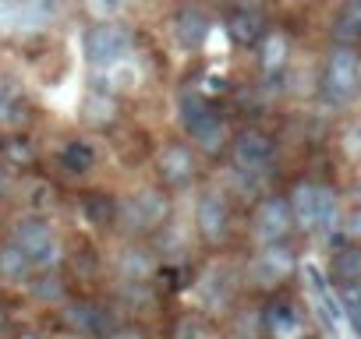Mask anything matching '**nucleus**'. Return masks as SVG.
<instances>
[{
  "label": "nucleus",
  "mask_w": 361,
  "mask_h": 339,
  "mask_svg": "<svg viewBox=\"0 0 361 339\" xmlns=\"http://www.w3.org/2000/svg\"><path fill=\"white\" fill-rule=\"evenodd\" d=\"M170 219V191L159 184H149L142 191H135L131 198L121 202L117 223L124 226V234L131 241H145L152 234H159Z\"/></svg>",
  "instance_id": "obj_1"
},
{
  "label": "nucleus",
  "mask_w": 361,
  "mask_h": 339,
  "mask_svg": "<svg viewBox=\"0 0 361 339\" xmlns=\"http://www.w3.org/2000/svg\"><path fill=\"white\" fill-rule=\"evenodd\" d=\"M361 89V46H329L322 64V96L333 106L354 103Z\"/></svg>",
  "instance_id": "obj_2"
},
{
  "label": "nucleus",
  "mask_w": 361,
  "mask_h": 339,
  "mask_svg": "<svg viewBox=\"0 0 361 339\" xmlns=\"http://www.w3.org/2000/svg\"><path fill=\"white\" fill-rule=\"evenodd\" d=\"M61 325L82 339H114L121 332V321L110 304H99L92 297H68L61 304Z\"/></svg>",
  "instance_id": "obj_3"
},
{
  "label": "nucleus",
  "mask_w": 361,
  "mask_h": 339,
  "mask_svg": "<svg viewBox=\"0 0 361 339\" xmlns=\"http://www.w3.org/2000/svg\"><path fill=\"white\" fill-rule=\"evenodd\" d=\"M294 272H298V255H294V248H290L287 241H280V244H262V248L252 255L248 269H245V283H248L252 290L276 293Z\"/></svg>",
  "instance_id": "obj_4"
},
{
  "label": "nucleus",
  "mask_w": 361,
  "mask_h": 339,
  "mask_svg": "<svg viewBox=\"0 0 361 339\" xmlns=\"http://www.w3.org/2000/svg\"><path fill=\"white\" fill-rule=\"evenodd\" d=\"M82 50H85L89 68L106 71V68H117V64H124V60L131 57L135 36H131V29L121 25V22H96V25L85 32Z\"/></svg>",
  "instance_id": "obj_5"
},
{
  "label": "nucleus",
  "mask_w": 361,
  "mask_h": 339,
  "mask_svg": "<svg viewBox=\"0 0 361 339\" xmlns=\"http://www.w3.org/2000/svg\"><path fill=\"white\" fill-rule=\"evenodd\" d=\"M195 234H199V241L209 251H216V248H224L231 241V234H234V212H231V202H227L224 191L206 188L199 195V202H195Z\"/></svg>",
  "instance_id": "obj_6"
},
{
  "label": "nucleus",
  "mask_w": 361,
  "mask_h": 339,
  "mask_svg": "<svg viewBox=\"0 0 361 339\" xmlns=\"http://www.w3.org/2000/svg\"><path fill=\"white\" fill-rule=\"evenodd\" d=\"M231 162L245 177H262L276 162V141L262 127H245L231 138Z\"/></svg>",
  "instance_id": "obj_7"
},
{
  "label": "nucleus",
  "mask_w": 361,
  "mask_h": 339,
  "mask_svg": "<svg viewBox=\"0 0 361 339\" xmlns=\"http://www.w3.org/2000/svg\"><path fill=\"white\" fill-rule=\"evenodd\" d=\"M64 15V0H0V32H43Z\"/></svg>",
  "instance_id": "obj_8"
},
{
  "label": "nucleus",
  "mask_w": 361,
  "mask_h": 339,
  "mask_svg": "<svg viewBox=\"0 0 361 339\" xmlns=\"http://www.w3.org/2000/svg\"><path fill=\"white\" fill-rule=\"evenodd\" d=\"M156 184L166 191H180L188 188L199 174V159H195V145L188 141H166L156 152Z\"/></svg>",
  "instance_id": "obj_9"
},
{
  "label": "nucleus",
  "mask_w": 361,
  "mask_h": 339,
  "mask_svg": "<svg viewBox=\"0 0 361 339\" xmlns=\"http://www.w3.org/2000/svg\"><path fill=\"white\" fill-rule=\"evenodd\" d=\"M294 212H290V202L287 195H266L259 205H255V216H252V237L255 244H280V241H290L294 234Z\"/></svg>",
  "instance_id": "obj_10"
},
{
  "label": "nucleus",
  "mask_w": 361,
  "mask_h": 339,
  "mask_svg": "<svg viewBox=\"0 0 361 339\" xmlns=\"http://www.w3.org/2000/svg\"><path fill=\"white\" fill-rule=\"evenodd\" d=\"M259 328L266 339H308V321L301 307L283 293H273L266 300V307L259 311Z\"/></svg>",
  "instance_id": "obj_11"
},
{
  "label": "nucleus",
  "mask_w": 361,
  "mask_h": 339,
  "mask_svg": "<svg viewBox=\"0 0 361 339\" xmlns=\"http://www.w3.org/2000/svg\"><path fill=\"white\" fill-rule=\"evenodd\" d=\"M11 241H18L25 251H29V258L32 255H39L47 244H54L57 241V234H54V223H50V216H43V212H25V216H18L15 223H11Z\"/></svg>",
  "instance_id": "obj_12"
},
{
  "label": "nucleus",
  "mask_w": 361,
  "mask_h": 339,
  "mask_svg": "<svg viewBox=\"0 0 361 339\" xmlns=\"http://www.w3.org/2000/svg\"><path fill=\"white\" fill-rule=\"evenodd\" d=\"M287 202H290V212H294V226L301 234H315L319 230V184L312 181H294L290 191H287Z\"/></svg>",
  "instance_id": "obj_13"
},
{
  "label": "nucleus",
  "mask_w": 361,
  "mask_h": 339,
  "mask_svg": "<svg viewBox=\"0 0 361 339\" xmlns=\"http://www.w3.org/2000/svg\"><path fill=\"white\" fill-rule=\"evenodd\" d=\"M117 272H121V279H131V283H152V276L159 272V258L142 241H128L117 258Z\"/></svg>",
  "instance_id": "obj_14"
},
{
  "label": "nucleus",
  "mask_w": 361,
  "mask_h": 339,
  "mask_svg": "<svg viewBox=\"0 0 361 339\" xmlns=\"http://www.w3.org/2000/svg\"><path fill=\"white\" fill-rule=\"evenodd\" d=\"M216 117V106L199 92V89H192V85H185L177 92V120H180V127H185V134L192 138L202 124H209Z\"/></svg>",
  "instance_id": "obj_15"
},
{
  "label": "nucleus",
  "mask_w": 361,
  "mask_h": 339,
  "mask_svg": "<svg viewBox=\"0 0 361 339\" xmlns=\"http://www.w3.org/2000/svg\"><path fill=\"white\" fill-rule=\"evenodd\" d=\"M209 18L199 11V8H180L177 15H173V36H177V43H180V50H202V43L209 39Z\"/></svg>",
  "instance_id": "obj_16"
},
{
  "label": "nucleus",
  "mask_w": 361,
  "mask_h": 339,
  "mask_svg": "<svg viewBox=\"0 0 361 339\" xmlns=\"http://www.w3.org/2000/svg\"><path fill=\"white\" fill-rule=\"evenodd\" d=\"M82 219L92 226V230H110L117 223V212H121V202L110 195V191H89L82 195Z\"/></svg>",
  "instance_id": "obj_17"
},
{
  "label": "nucleus",
  "mask_w": 361,
  "mask_h": 339,
  "mask_svg": "<svg viewBox=\"0 0 361 339\" xmlns=\"http://www.w3.org/2000/svg\"><path fill=\"white\" fill-rule=\"evenodd\" d=\"M32 258L29 251L18 244V241H0V279H8V283H29L32 279Z\"/></svg>",
  "instance_id": "obj_18"
},
{
  "label": "nucleus",
  "mask_w": 361,
  "mask_h": 339,
  "mask_svg": "<svg viewBox=\"0 0 361 339\" xmlns=\"http://www.w3.org/2000/svg\"><path fill=\"white\" fill-rule=\"evenodd\" d=\"M329 279L336 286H350V283H361V244H340L333 255H329Z\"/></svg>",
  "instance_id": "obj_19"
},
{
  "label": "nucleus",
  "mask_w": 361,
  "mask_h": 339,
  "mask_svg": "<svg viewBox=\"0 0 361 339\" xmlns=\"http://www.w3.org/2000/svg\"><path fill=\"white\" fill-rule=\"evenodd\" d=\"M227 36L234 39V46H255L266 32H262V15L248 11V8H231L227 15Z\"/></svg>",
  "instance_id": "obj_20"
},
{
  "label": "nucleus",
  "mask_w": 361,
  "mask_h": 339,
  "mask_svg": "<svg viewBox=\"0 0 361 339\" xmlns=\"http://www.w3.org/2000/svg\"><path fill=\"white\" fill-rule=\"evenodd\" d=\"M287 53H290V43H287V36L280 32V29H269L262 39H259V68H262V75H283V68H287Z\"/></svg>",
  "instance_id": "obj_21"
},
{
  "label": "nucleus",
  "mask_w": 361,
  "mask_h": 339,
  "mask_svg": "<svg viewBox=\"0 0 361 339\" xmlns=\"http://www.w3.org/2000/svg\"><path fill=\"white\" fill-rule=\"evenodd\" d=\"M333 43L361 46V0H343V8L333 18Z\"/></svg>",
  "instance_id": "obj_22"
},
{
  "label": "nucleus",
  "mask_w": 361,
  "mask_h": 339,
  "mask_svg": "<svg viewBox=\"0 0 361 339\" xmlns=\"http://www.w3.org/2000/svg\"><path fill=\"white\" fill-rule=\"evenodd\" d=\"M29 293H32V300H39V304H47V307H61V304L68 300V283H64L61 269H57V272H32Z\"/></svg>",
  "instance_id": "obj_23"
},
{
  "label": "nucleus",
  "mask_w": 361,
  "mask_h": 339,
  "mask_svg": "<svg viewBox=\"0 0 361 339\" xmlns=\"http://www.w3.org/2000/svg\"><path fill=\"white\" fill-rule=\"evenodd\" d=\"M57 159H61V170H68L71 177H85V174H92V166H96V148L89 141H82V138H71V141H64Z\"/></svg>",
  "instance_id": "obj_24"
},
{
  "label": "nucleus",
  "mask_w": 361,
  "mask_h": 339,
  "mask_svg": "<svg viewBox=\"0 0 361 339\" xmlns=\"http://www.w3.org/2000/svg\"><path fill=\"white\" fill-rule=\"evenodd\" d=\"M192 145H195L199 152H206V155H220V152H227V148H231V134H227L224 117L216 113L209 124H202V127L192 134Z\"/></svg>",
  "instance_id": "obj_25"
},
{
  "label": "nucleus",
  "mask_w": 361,
  "mask_h": 339,
  "mask_svg": "<svg viewBox=\"0 0 361 339\" xmlns=\"http://www.w3.org/2000/svg\"><path fill=\"white\" fill-rule=\"evenodd\" d=\"M0 155H4V162L11 170H32L39 162V152H36L32 138H25V134H8L4 145H0Z\"/></svg>",
  "instance_id": "obj_26"
},
{
  "label": "nucleus",
  "mask_w": 361,
  "mask_h": 339,
  "mask_svg": "<svg viewBox=\"0 0 361 339\" xmlns=\"http://www.w3.org/2000/svg\"><path fill=\"white\" fill-rule=\"evenodd\" d=\"M25 110H29V106H25V99L15 92V85L0 78V124L11 127V131L25 127V120H29V113H25Z\"/></svg>",
  "instance_id": "obj_27"
},
{
  "label": "nucleus",
  "mask_w": 361,
  "mask_h": 339,
  "mask_svg": "<svg viewBox=\"0 0 361 339\" xmlns=\"http://www.w3.org/2000/svg\"><path fill=\"white\" fill-rule=\"evenodd\" d=\"M340 226H343L340 195H336L333 188H322V184H319V230H322L326 237H333V234H340Z\"/></svg>",
  "instance_id": "obj_28"
},
{
  "label": "nucleus",
  "mask_w": 361,
  "mask_h": 339,
  "mask_svg": "<svg viewBox=\"0 0 361 339\" xmlns=\"http://www.w3.org/2000/svg\"><path fill=\"white\" fill-rule=\"evenodd\" d=\"M82 120L92 124V127H110V124L117 120V103L99 89V92H92V96L85 99V106H82Z\"/></svg>",
  "instance_id": "obj_29"
},
{
  "label": "nucleus",
  "mask_w": 361,
  "mask_h": 339,
  "mask_svg": "<svg viewBox=\"0 0 361 339\" xmlns=\"http://www.w3.org/2000/svg\"><path fill=\"white\" fill-rule=\"evenodd\" d=\"M64 262H71V272H75L78 279H92V276L99 272V258H96V251H89V248H78V251L68 255Z\"/></svg>",
  "instance_id": "obj_30"
},
{
  "label": "nucleus",
  "mask_w": 361,
  "mask_h": 339,
  "mask_svg": "<svg viewBox=\"0 0 361 339\" xmlns=\"http://www.w3.org/2000/svg\"><path fill=\"white\" fill-rule=\"evenodd\" d=\"M85 11L96 22H117V15L124 11V0H85Z\"/></svg>",
  "instance_id": "obj_31"
},
{
  "label": "nucleus",
  "mask_w": 361,
  "mask_h": 339,
  "mask_svg": "<svg viewBox=\"0 0 361 339\" xmlns=\"http://www.w3.org/2000/svg\"><path fill=\"white\" fill-rule=\"evenodd\" d=\"M340 230H343V237H347L350 244H361V202L343 212V226H340Z\"/></svg>",
  "instance_id": "obj_32"
},
{
  "label": "nucleus",
  "mask_w": 361,
  "mask_h": 339,
  "mask_svg": "<svg viewBox=\"0 0 361 339\" xmlns=\"http://www.w3.org/2000/svg\"><path fill=\"white\" fill-rule=\"evenodd\" d=\"M114 339H149V332H145V328H131V325H121V332H117Z\"/></svg>",
  "instance_id": "obj_33"
},
{
  "label": "nucleus",
  "mask_w": 361,
  "mask_h": 339,
  "mask_svg": "<svg viewBox=\"0 0 361 339\" xmlns=\"http://www.w3.org/2000/svg\"><path fill=\"white\" fill-rule=\"evenodd\" d=\"M15 339H47V335H43V332H32V328H25V332H18Z\"/></svg>",
  "instance_id": "obj_34"
},
{
  "label": "nucleus",
  "mask_w": 361,
  "mask_h": 339,
  "mask_svg": "<svg viewBox=\"0 0 361 339\" xmlns=\"http://www.w3.org/2000/svg\"><path fill=\"white\" fill-rule=\"evenodd\" d=\"M4 195H8V184H4V174H0V209H4Z\"/></svg>",
  "instance_id": "obj_35"
},
{
  "label": "nucleus",
  "mask_w": 361,
  "mask_h": 339,
  "mask_svg": "<svg viewBox=\"0 0 361 339\" xmlns=\"http://www.w3.org/2000/svg\"><path fill=\"white\" fill-rule=\"evenodd\" d=\"M8 328V311H4V304H0V332Z\"/></svg>",
  "instance_id": "obj_36"
},
{
  "label": "nucleus",
  "mask_w": 361,
  "mask_h": 339,
  "mask_svg": "<svg viewBox=\"0 0 361 339\" xmlns=\"http://www.w3.org/2000/svg\"><path fill=\"white\" fill-rule=\"evenodd\" d=\"M354 198L361 202V177H357V184H354Z\"/></svg>",
  "instance_id": "obj_37"
},
{
  "label": "nucleus",
  "mask_w": 361,
  "mask_h": 339,
  "mask_svg": "<svg viewBox=\"0 0 361 339\" xmlns=\"http://www.w3.org/2000/svg\"><path fill=\"white\" fill-rule=\"evenodd\" d=\"M0 145H4V134H0Z\"/></svg>",
  "instance_id": "obj_38"
}]
</instances>
